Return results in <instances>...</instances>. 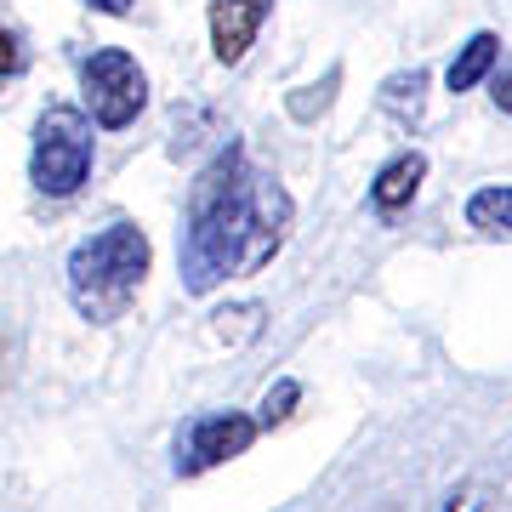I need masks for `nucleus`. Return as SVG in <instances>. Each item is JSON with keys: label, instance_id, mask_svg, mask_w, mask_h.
I'll return each instance as SVG.
<instances>
[{"label": "nucleus", "instance_id": "obj_1", "mask_svg": "<svg viewBox=\"0 0 512 512\" xmlns=\"http://www.w3.org/2000/svg\"><path fill=\"white\" fill-rule=\"evenodd\" d=\"M291 222V200L274 177H251L245 148L228 143L188 188V222H183V291L205 296L222 279L256 274L279 251Z\"/></svg>", "mask_w": 512, "mask_h": 512}, {"label": "nucleus", "instance_id": "obj_2", "mask_svg": "<svg viewBox=\"0 0 512 512\" xmlns=\"http://www.w3.org/2000/svg\"><path fill=\"white\" fill-rule=\"evenodd\" d=\"M148 234L137 222H109V228H97L92 239H80L69 251V302L80 319H92V325H114L120 313L137 302L148 279Z\"/></svg>", "mask_w": 512, "mask_h": 512}, {"label": "nucleus", "instance_id": "obj_3", "mask_svg": "<svg viewBox=\"0 0 512 512\" xmlns=\"http://www.w3.org/2000/svg\"><path fill=\"white\" fill-rule=\"evenodd\" d=\"M97 160V137L92 120L69 103H52V109L35 120V148H29V183L46 194V200H69L86 188Z\"/></svg>", "mask_w": 512, "mask_h": 512}, {"label": "nucleus", "instance_id": "obj_4", "mask_svg": "<svg viewBox=\"0 0 512 512\" xmlns=\"http://www.w3.org/2000/svg\"><path fill=\"white\" fill-rule=\"evenodd\" d=\"M80 92H86V109L103 131L131 126L148 103V74L137 69V57L120 52V46H103L80 63Z\"/></svg>", "mask_w": 512, "mask_h": 512}, {"label": "nucleus", "instance_id": "obj_5", "mask_svg": "<svg viewBox=\"0 0 512 512\" xmlns=\"http://www.w3.org/2000/svg\"><path fill=\"white\" fill-rule=\"evenodd\" d=\"M256 416H245V410H205V416H194L183 427V439H177V473L183 478H200L211 473V467H222V461L245 456L256 444Z\"/></svg>", "mask_w": 512, "mask_h": 512}, {"label": "nucleus", "instance_id": "obj_6", "mask_svg": "<svg viewBox=\"0 0 512 512\" xmlns=\"http://www.w3.org/2000/svg\"><path fill=\"white\" fill-rule=\"evenodd\" d=\"M268 12H274V0H211V52H217V63H239L251 52Z\"/></svg>", "mask_w": 512, "mask_h": 512}, {"label": "nucleus", "instance_id": "obj_7", "mask_svg": "<svg viewBox=\"0 0 512 512\" xmlns=\"http://www.w3.org/2000/svg\"><path fill=\"white\" fill-rule=\"evenodd\" d=\"M421 177H427V154H416V148H404V154H393V160L376 171V183H370V200H376V211H399V205L416 200Z\"/></svg>", "mask_w": 512, "mask_h": 512}, {"label": "nucleus", "instance_id": "obj_8", "mask_svg": "<svg viewBox=\"0 0 512 512\" xmlns=\"http://www.w3.org/2000/svg\"><path fill=\"white\" fill-rule=\"evenodd\" d=\"M495 57H501V40H495V35H473L467 46H461V57L450 63V74H444V80H450V92H473L478 80L495 69Z\"/></svg>", "mask_w": 512, "mask_h": 512}, {"label": "nucleus", "instance_id": "obj_9", "mask_svg": "<svg viewBox=\"0 0 512 512\" xmlns=\"http://www.w3.org/2000/svg\"><path fill=\"white\" fill-rule=\"evenodd\" d=\"M467 222H473L478 234L501 239V234H507V222H512V188H507V183L478 188L473 200H467Z\"/></svg>", "mask_w": 512, "mask_h": 512}, {"label": "nucleus", "instance_id": "obj_10", "mask_svg": "<svg viewBox=\"0 0 512 512\" xmlns=\"http://www.w3.org/2000/svg\"><path fill=\"white\" fill-rule=\"evenodd\" d=\"M421 92H427V74H421V69L393 74V80L382 86V109L404 126V120H416V114H421Z\"/></svg>", "mask_w": 512, "mask_h": 512}, {"label": "nucleus", "instance_id": "obj_11", "mask_svg": "<svg viewBox=\"0 0 512 512\" xmlns=\"http://www.w3.org/2000/svg\"><path fill=\"white\" fill-rule=\"evenodd\" d=\"M302 399V387L291 382V376H285V382L279 387H268V399H262V416H256V427H279V421L291 416V404Z\"/></svg>", "mask_w": 512, "mask_h": 512}, {"label": "nucleus", "instance_id": "obj_12", "mask_svg": "<svg viewBox=\"0 0 512 512\" xmlns=\"http://www.w3.org/2000/svg\"><path fill=\"white\" fill-rule=\"evenodd\" d=\"M23 69V52H18V35L0 29V74H18Z\"/></svg>", "mask_w": 512, "mask_h": 512}, {"label": "nucleus", "instance_id": "obj_13", "mask_svg": "<svg viewBox=\"0 0 512 512\" xmlns=\"http://www.w3.org/2000/svg\"><path fill=\"white\" fill-rule=\"evenodd\" d=\"M330 86H336V74H330L325 86H313V92H319V109H330ZM291 114H296V120H308V114H313V97H291Z\"/></svg>", "mask_w": 512, "mask_h": 512}, {"label": "nucleus", "instance_id": "obj_14", "mask_svg": "<svg viewBox=\"0 0 512 512\" xmlns=\"http://www.w3.org/2000/svg\"><path fill=\"white\" fill-rule=\"evenodd\" d=\"M478 507H484V490H473V484H467L461 495H450V507H444V512H478Z\"/></svg>", "mask_w": 512, "mask_h": 512}, {"label": "nucleus", "instance_id": "obj_15", "mask_svg": "<svg viewBox=\"0 0 512 512\" xmlns=\"http://www.w3.org/2000/svg\"><path fill=\"white\" fill-rule=\"evenodd\" d=\"M86 6H92V12H109V18H126L137 0H86Z\"/></svg>", "mask_w": 512, "mask_h": 512}]
</instances>
